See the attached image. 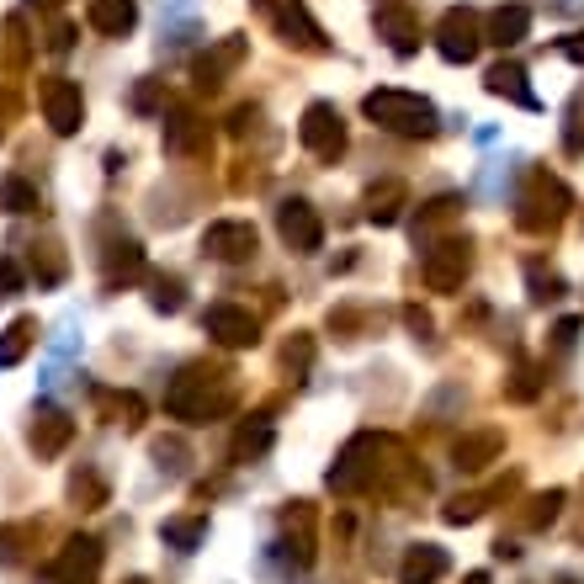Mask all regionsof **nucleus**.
Instances as JSON below:
<instances>
[{"label": "nucleus", "mask_w": 584, "mask_h": 584, "mask_svg": "<svg viewBox=\"0 0 584 584\" xmlns=\"http://www.w3.org/2000/svg\"><path fill=\"white\" fill-rule=\"evenodd\" d=\"M128 584H144V580H128Z\"/></svg>", "instance_id": "f704fd0d"}, {"label": "nucleus", "mask_w": 584, "mask_h": 584, "mask_svg": "<svg viewBox=\"0 0 584 584\" xmlns=\"http://www.w3.org/2000/svg\"><path fill=\"white\" fill-rule=\"evenodd\" d=\"M558 54H563V59H574V64H584V32H569V37L558 43Z\"/></svg>", "instance_id": "2f4dec72"}, {"label": "nucleus", "mask_w": 584, "mask_h": 584, "mask_svg": "<svg viewBox=\"0 0 584 584\" xmlns=\"http://www.w3.org/2000/svg\"><path fill=\"white\" fill-rule=\"evenodd\" d=\"M563 584H574V580H563Z\"/></svg>", "instance_id": "c9c22d12"}, {"label": "nucleus", "mask_w": 584, "mask_h": 584, "mask_svg": "<svg viewBox=\"0 0 584 584\" xmlns=\"http://www.w3.org/2000/svg\"><path fill=\"white\" fill-rule=\"evenodd\" d=\"M27 345H32V319H16V324L0 335V367H16V362L27 356Z\"/></svg>", "instance_id": "393cba45"}, {"label": "nucleus", "mask_w": 584, "mask_h": 584, "mask_svg": "<svg viewBox=\"0 0 584 584\" xmlns=\"http://www.w3.org/2000/svg\"><path fill=\"white\" fill-rule=\"evenodd\" d=\"M558 293H563V282L542 277V266H531V298H537V304H548V298H558Z\"/></svg>", "instance_id": "c85d7f7f"}, {"label": "nucleus", "mask_w": 584, "mask_h": 584, "mask_svg": "<svg viewBox=\"0 0 584 584\" xmlns=\"http://www.w3.org/2000/svg\"><path fill=\"white\" fill-rule=\"evenodd\" d=\"M133 22H139L133 0H91V27L96 32H112V37H123Z\"/></svg>", "instance_id": "6ab92c4d"}, {"label": "nucleus", "mask_w": 584, "mask_h": 584, "mask_svg": "<svg viewBox=\"0 0 584 584\" xmlns=\"http://www.w3.org/2000/svg\"><path fill=\"white\" fill-rule=\"evenodd\" d=\"M64 441H69V420L64 415H37V426H32V447H37V458H59Z\"/></svg>", "instance_id": "412c9836"}, {"label": "nucleus", "mask_w": 584, "mask_h": 584, "mask_svg": "<svg viewBox=\"0 0 584 584\" xmlns=\"http://www.w3.org/2000/svg\"><path fill=\"white\" fill-rule=\"evenodd\" d=\"M261 11L287 32V43H304V48H324V32L319 22L304 11V0H261Z\"/></svg>", "instance_id": "f8f14e48"}, {"label": "nucleus", "mask_w": 584, "mask_h": 584, "mask_svg": "<svg viewBox=\"0 0 584 584\" xmlns=\"http://www.w3.org/2000/svg\"><path fill=\"white\" fill-rule=\"evenodd\" d=\"M96 574H101V542L96 537H69L59 558L48 563L54 584H96Z\"/></svg>", "instance_id": "0eeeda50"}, {"label": "nucleus", "mask_w": 584, "mask_h": 584, "mask_svg": "<svg viewBox=\"0 0 584 584\" xmlns=\"http://www.w3.org/2000/svg\"><path fill=\"white\" fill-rule=\"evenodd\" d=\"M139 266H144V250L133 245H112V261H107V282H128V277H139Z\"/></svg>", "instance_id": "a878e982"}, {"label": "nucleus", "mask_w": 584, "mask_h": 584, "mask_svg": "<svg viewBox=\"0 0 584 584\" xmlns=\"http://www.w3.org/2000/svg\"><path fill=\"white\" fill-rule=\"evenodd\" d=\"M202 324H208V335H213L218 345H229V351H240V345H255V340H261V324L234 304H213Z\"/></svg>", "instance_id": "1a4fd4ad"}, {"label": "nucleus", "mask_w": 584, "mask_h": 584, "mask_svg": "<svg viewBox=\"0 0 584 584\" xmlns=\"http://www.w3.org/2000/svg\"><path fill=\"white\" fill-rule=\"evenodd\" d=\"M154 308L176 313V308H181V287H176V282H154Z\"/></svg>", "instance_id": "c756f323"}, {"label": "nucleus", "mask_w": 584, "mask_h": 584, "mask_svg": "<svg viewBox=\"0 0 584 584\" xmlns=\"http://www.w3.org/2000/svg\"><path fill=\"white\" fill-rule=\"evenodd\" d=\"M531 394H537V372H531V367H521V372H516V383H510V399H516V404H526Z\"/></svg>", "instance_id": "7c9ffc66"}, {"label": "nucleus", "mask_w": 584, "mask_h": 584, "mask_svg": "<svg viewBox=\"0 0 584 584\" xmlns=\"http://www.w3.org/2000/svg\"><path fill=\"white\" fill-rule=\"evenodd\" d=\"M277 229H282V240L298 250V255H308V250H319L324 245V229H319V213L308 208V202H282L277 208Z\"/></svg>", "instance_id": "9d476101"}, {"label": "nucleus", "mask_w": 584, "mask_h": 584, "mask_svg": "<svg viewBox=\"0 0 584 584\" xmlns=\"http://www.w3.org/2000/svg\"><path fill=\"white\" fill-rule=\"evenodd\" d=\"M563 213H569V186L553 181V176H531L516 223H521L526 234H548V229L563 223Z\"/></svg>", "instance_id": "20e7f679"}, {"label": "nucleus", "mask_w": 584, "mask_h": 584, "mask_svg": "<svg viewBox=\"0 0 584 584\" xmlns=\"http://www.w3.org/2000/svg\"><path fill=\"white\" fill-rule=\"evenodd\" d=\"M467 240H447V245H431L426 250V287L431 293H452V287H462V277H467Z\"/></svg>", "instance_id": "6e6552de"}, {"label": "nucleus", "mask_w": 584, "mask_h": 584, "mask_svg": "<svg viewBox=\"0 0 584 584\" xmlns=\"http://www.w3.org/2000/svg\"><path fill=\"white\" fill-rule=\"evenodd\" d=\"M362 112H367L377 128H388V133H399V139H431L436 133V107L426 96L415 91H394V86H383V91H372L362 101Z\"/></svg>", "instance_id": "f257e3e1"}, {"label": "nucleus", "mask_w": 584, "mask_h": 584, "mask_svg": "<svg viewBox=\"0 0 584 584\" xmlns=\"http://www.w3.org/2000/svg\"><path fill=\"white\" fill-rule=\"evenodd\" d=\"M159 542H170V548H181V553H197V548L208 542V521H202V516H170V521L159 526Z\"/></svg>", "instance_id": "a211bd4d"}, {"label": "nucleus", "mask_w": 584, "mask_h": 584, "mask_svg": "<svg viewBox=\"0 0 584 584\" xmlns=\"http://www.w3.org/2000/svg\"><path fill=\"white\" fill-rule=\"evenodd\" d=\"M43 112H48V123L54 133H75L80 128V86H69V80H48L43 86Z\"/></svg>", "instance_id": "ddd939ff"}, {"label": "nucleus", "mask_w": 584, "mask_h": 584, "mask_svg": "<svg viewBox=\"0 0 584 584\" xmlns=\"http://www.w3.org/2000/svg\"><path fill=\"white\" fill-rule=\"evenodd\" d=\"M558 510H563V489L537 494V499H531V505L521 510V526H526V531H542V526L558 521Z\"/></svg>", "instance_id": "b1692460"}, {"label": "nucleus", "mask_w": 584, "mask_h": 584, "mask_svg": "<svg viewBox=\"0 0 584 584\" xmlns=\"http://www.w3.org/2000/svg\"><path fill=\"white\" fill-rule=\"evenodd\" d=\"M484 86H489V96H510L516 107L537 112V96L526 91V69H521V64H494L489 75H484Z\"/></svg>", "instance_id": "dca6fc26"}, {"label": "nucleus", "mask_w": 584, "mask_h": 584, "mask_svg": "<svg viewBox=\"0 0 584 584\" xmlns=\"http://www.w3.org/2000/svg\"><path fill=\"white\" fill-rule=\"evenodd\" d=\"M574 335H580V319H563L558 324V345H574Z\"/></svg>", "instance_id": "473e14b6"}, {"label": "nucleus", "mask_w": 584, "mask_h": 584, "mask_svg": "<svg viewBox=\"0 0 584 584\" xmlns=\"http://www.w3.org/2000/svg\"><path fill=\"white\" fill-rule=\"evenodd\" d=\"M441 574H447V553L431 548V542H420V548H409V558H404L399 584H436Z\"/></svg>", "instance_id": "4468645a"}, {"label": "nucleus", "mask_w": 584, "mask_h": 584, "mask_svg": "<svg viewBox=\"0 0 584 584\" xmlns=\"http://www.w3.org/2000/svg\"><path fill=\"white\" fill-rule=\"evenodd\" d=\"M462 584H489V574H467V580Z\"/></svg>", "instance_id": "72a5a7b5"}, {"label": "nucleus", "mask_w": 584, "mask_h": 584, "mask_svg": "<svg viewBox=\"0 0 584 584\" xmlns=\"http://www.w3.org/2000/svg\"><path fill=\"white\" fill-rule=\"evenodd\" d=\"M272 452V426L266 420H255V426H240V436H234V458L240 462H255Z\"/></svg>", "instance_id": "4be33fe9"}, {"label": "nucleus", "mask_w": 584, "mask_h": 584, "mask_svg": "<svg viewBox=\"0 0 584 584\" xmlns=\"http://www.w3.org/2000/svg\"><path fill=\"white\" fill-rule=\"evenodd\" d=\"M441 516H447V526L478 521V516H484V494H458V499H452V505H447Z\"/></svg>", "instance_id": "cd10ccee"}, {"label": "nucleus", "mask_w": 584, "mask_h": 584, "mask_svg": "<svg viewBox=\"0 0 584 584\" xmlns=\"http://www.w3.org/2000/svg\"><path fill=\"white\" fill-rule=\"evenodd\" d=\"M526 32H531V11H526V5H494L489 11V43L516 48Z\"/></svg>", "instance_id": "2eb2a0df"}, {"label": "nucleus", "mask_w": 584, "mask_h": 584, "mask_svg": "<svg viewBox=\"0 0 584 584\" xmlns=\"http://www.w3.org/2000/svg\"><path fill=\"white\" fill-rule=\"evenodd\" d=\"M394 441L388 436H356L345 452H340V462L330 467V489H340V494H362L377 478V458L388 452Z\"/></svg>", "instance_id": "7ed1b4c3"}, {"label": "nucleus", "mask_w": 584, "mask_h": 584, "mask_svg": "<svg viewBox=\"0 0 584 584\" xmlns=\"http://www.w3.org/2000/svg\"><path fill=\"white\" fill-rule=\"evenodd\" d=\"M298 139H304L308 154H319V159H335L345 150V123H340V112L330 101H313L304 112V123H298Z\"/></svg>", "instance_id": "423d86ee"}, {"label": "nucleus", "mask_w": 584, "mask_h": 584, "mask_svg": "<svg viewBox=\"0 0 584 584\" xmlns=\"http://www.w3.org/2000/svg\"><path fill=\"white\" fill-rule=\"evenodd\" d=\"M202 250H208L213 261H250V255H255V229H250V223H240V218L208 223Z\"/></svg>", "instance_id": "9b49d317"}, {"label": "nucleus", "mask_w": 584, "mask_h": 584, "mask_svg": "<svg viewBox=\"0 0 584 584\" xmlns=\"http://www.w3.org/2000/svg\"><path fill=\"white\" fill-rule=\"evenodd\" d=\"M37 208V191H32L27 181H0V213H32Z\"/></svg>", "instance_id": "bb28decb"}, {"label": "nucleus", "mask_w": 584, "mask_h": 584, "mask_svg": "<svg viewBox=\"0 0 584 584\" xmlns=\"http://www.w3.org/2000/svg\"><path fill=\"white\" fill-rule=\"evenodd\" d=\"M377 32L388 37V48H394V54H415V48H420V27H415V16H409V11H394V5H388V11H377Z\"/></svg>", "instance_id": "f3484780"}, {"label": "nucleus", "mask_w": 584, "mask_h": 584, "mask_svg": "<svg viewBox=\"0 0 584 584\" xmlns=\"http://www.w3.org/2000/svg\"><path fill=\"white\" fill-rule=\"evenodd\" d=\"M499 447H505V436L499 431H473L458 441V467H484V462L499 458Z\"/></svg>", "instance_id": "aec40b11"}, {"label": "nucleus", "mask_w": 584, "mask_h": 584, "mask_svg": "<svg viewBox=\"0 0 584 584\" xmlns=\"http://www.w3.org/2000/svg\"><path fill=\"white\" fill-rule=\"evenodd\" d=\"M399 208H404V186L399 181H383L367 197V218H372V223H394V218H399Z\"/></svg>", "instance_id": "5701e85b"}, {"label": "nucleus", "mask_w": 584, "mask_h": 584, "mask_svg": "<svg viewBox=\"0 0 584 584\" xmlns=\"http://www.w3.org/2000/svg\"><path fill=\"white\" fill-rule=\"evenodd\" d=\"M208 377H213V372H208ZM208 377H202V372L176 377V388L165 394V409H170L176 420H186V426H208L213 415H223V409H229V388L208 394Z\"/></svg>", "instance_id": "f03ea898"}, {"label": "nucleus", "mask_w": 584, "mask_h": 584, "mask_svg": "<svg viewBox=\"0 0 584 584\" xmlns=\"http://www.w3.org/2000/svg\"><path fill=\"white\" fill-rule=\"evenodd\" d=\"M478 16L467 11V5H452L447 16H441V27H436V48H441V59L447 64H473L478 59Z\"/></svg>", "instance_id": "39448f33"}]
</instances>
